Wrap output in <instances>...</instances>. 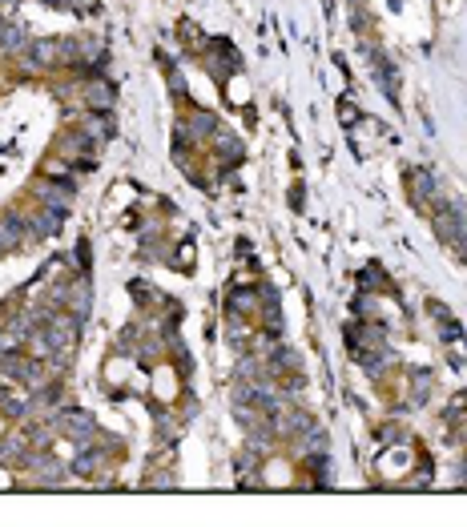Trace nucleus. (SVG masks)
I'll return each mask as SVG.
<instances>
[{
	"label": "nucleus",
	"mask_w": 467,
	"mask_h": 527,
	"mask_svg": "<svg viewBox=\"0 0 467 527\" xmlns=\"http://www.w3.org/2000/svg\"><path fill=\"white\" fill-rule=\"evenodd\" d=\"M57 431H61V435H69L77 447H85V443L97 435L93 419H89L85 411H61V414H57Z\"/></svg>",
	"instance_id": "1"
},
{
	"label": "nucleus",
	"mask_w": 467,
	"mask_h": 527,
	"mask_svg": "<svg viewBox=\"0 0 467 527\" xmlns=\"http://www.w3.org/2000/svg\"><path fill=\"white\" fill-rule=\"evenodd\" d=\"M37 193H41V202H45V209H53V213H69V198H73V185H57V182H41L37 185Z\"/></svg>",
	"instance_id": "2"
},
{
	"label": "nucleus",
	"mask_w": 467,
	"mask_h": 527,
	"mask_svg": "<svg viewBox=\"0 0 467 527\" xmlns=\"http://www.w3.org/2000/svg\"><path fill=\"white\" fill-rule=\"evenodd\" d=\"M407 185H411V198H415V202H423V198L435 193V178L423 173V169H411V173H407Z\"/></svg>",
	"instance_id": "3"
},
{
	"label": "nucleus",
	"mask_w": 467,
	"mask_h": 527,
	"mask_svg": "<svg viewBox=\"0 0 467 527\" xmlns=\"http://www.w3.org/2000/svg\"><path fill=\"white\" fill-rule=\"evenodd\" d=\"M24 45H28V41H24V32L17 24H0V48H4V52H24Z\"/></svg>",
	"instance_id": "4"
},
{
	"label": "nucleus",
	"mask_w": 467,
	"mask_h": 527,
	"mask_svg": "<svg viewBox=\"0 0 467 527\" xmlns=\"http://www.w3.org/2000/svg\"><path fill=\"white\" fill-rule=\"evenodd\" d=\"M85 97H89V105H93V109H109V105H113V89H109V85H101V81H93V85L85 89Z\"/></svg>",
	"instance_id": "5"
},
{
	"label": "nucleus",
	"mask_w": 467,
	"mask_h": 527,
	"mask_svg": "<svg viewBox=\"0 0 467 527\" xmlns=\"http://www.w3.org/2000/svg\"><path fill=\"white\" fill-rule=\"evenodd\" d=\"M85 133H89L93 141H101V137H113V121L97 113V117H89V121H85Z\"/></svg>",
	"instance_id": "6"
},
{
	"label": "nucleus",
	"mask_w": 467,
	"mask_h": 527,
	"mask_svg": "<svg viewBox=\"0 0 467 527\" xmlns=\"http://www.w3.org/2000/svg\"><path fill=\"white\" fill-rule=\"evenodd\" d=\"M61 222H65V218H61V213H53V209H45V213H41V218H32V233H57V226H61Z\"/></svg>",
	"instance_id": "7"
},
{
	"label": "nucleus",
	"mask_w": 467,
	"mask_h": 527,
	"mask_svg": "<svg viewBox=\"0 0 467 527\" xmlns=\"http://www.w3.org/2000/svg\"><path fill=\"white\" fill-rule=\"evenodd\" d=\"M97 463H101V455L97 451H85L81 459H73V475H93Z\"/></svg>",
	"instance_id": "8"
},
{
	"label": "nucleus",
	"mask_w": 467,
	"mask_h": 527,
	"mask_svg": "<svg viewBox=\"0 0 467 527\" xmlns=\"http://www.w3.org/2000/svg\"><path fill=\"white\" fill-rule=\"evenodd\" d=\"M218 149H222V153H234V157H238V153H242V141L230 137L226 129H218Z\"/></svg>",
	"instance_id": "9"
},
{
	"label": "nucleus",
	"mask_w": 467,
	"mask_h": 527,
	"mask_svg": "<svg viewBox=\"0 0 467 527\" xmlns=\"http://www.w3.org/2000/svg\"><path fill=\"white\" fill-rule=\"evenodd\" d=\"M323 447H327V435L323 431H310L306 435V451H323Z\"/></svg>",
	"instance_id": "10"
},
{
	"label": "nucleus",
	"mask_w": 467,
	"mask_h": 527,
	"mask_svg": "<svg viewBox=\"0 0 467 527\" xmlns=\"http://www.w3.org/2000/svg\"><path fill=\"white\" fill-rule=\"evenodd\" d=\"M193 129H198V137H202V129H218V121H213L210 113H198L193 117Z\"/></svg>",
	"instance_id": "11"
},
{
	"label": "nucleus",
	"mask_w": 467,
	"mask_h": 527,
	"mask_svg": "<svg viewBox=\"0 0 467 527\" xmlns=\"http://www.w3.org/2000/svg\"><path fill=\"white\" fill-rule=\"evenodd\" d=\"M230 306H238V310H250V306H254V298L242 290V294H234V298H230Z\"/></svg>",
	"instance_id": "12"
},
{
	"label": "nucleus",
	"mask_w": 467,
	"mask_h": 527,
	"mask_svg": "<svg viewBox=\"0 0 467 527\" xmlns=\"http://www.w3.org/2000/svg\"><path fill=\"white\" fill-rule=\"evenodd\" d=\"M0 253H8V242H4V233H0Z\"/></svg>",
	"instance_id": "13"
}]
</instances>
